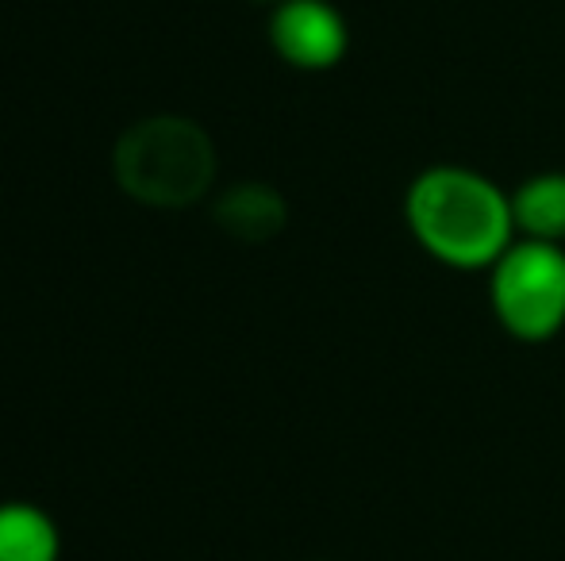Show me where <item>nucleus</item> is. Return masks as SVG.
<instances>
[{
	"label": "nucleus",
	"instance_id": "f257e3e1",
	"mask_svg": "<svg viewBox=\"0 0 565 561\" xmlns=\"http://www.w3.org/2000/svg\"><path fill=\"white\" fill-rule=\"evenodd\" d=\"M404 227L431 262L454 273H489L520 239L512 193L461 162H435L408 181Z\"/></svg>",
	"mask_w": 565,
	"mask_h": 561
},
{
	"label": "nucleus",
	"instance_id": "f03ea898",
	"mask_svg": "<svg viewBox=\"0 0 565 561\" xmlns=\"http://www.w3.org/2000/svg\"><path fill=\"white\" fill-rule=\"evenodd\" d=\"M216 142L185 116H150L116 139L113 173L131 201L150 208H189L216 185Z\"/></svg>",
	"mask_w": 565,
	"mask_h": 561
},
{
	"label": "nucleus",
	"instance_id": "7ed1b4c3",
	"mask_svg": "<svg viewBox=\"0 0 565 561\" xmlns=\"http://www.w3.org/2000/svg\"><path fill=\"white\" fill-rule=\"evenodd\" d=\"M484 278L489 312L508 338L543 346L565 331V247L515 239Z\"/></svg>",
	"mask_w": 565,
	"mask_h": 561
},
{
	"label": "nucleus",
	"instance_id": "20e7f679",
	"mask_svg": "<svg viewBox=\"0 0 565 561\" xmlns=\"http://www.w3.org/2000/svg\"><path fill=\"white\" fill-rule=\"evenodd\" d=\"M274 54L300 74H328L350 51V23L331 0H281L269 8Z\"/></svg>",
	"mask_w": 565,
	"mask_h": 561
},
{
	"label": "nucleus",
	"instance_id": "39448f33",
	"mask_svg": "<svg viewBox=\"0 0 565 561\" xmlns=\"http://www.w3.org/2000/svg\"><path fill=\"white\" fill-rule=\"evenodd\" d=\"M212 219L238 242H269L289 224V204L266 181H238L216 196Z\"/></svg>",
	"mask_w": 565,
	"mask_h": 561
},
{
	"label": "nucleus",
	"instance_id": "423d86ee",
	"mask_svg": "<svg viewBox=\"0 0 565 561\" xmlns=\"http://www.w3.org/2000/svg\"><path fill=\"white\" fill-rule=\"evenodd\" d=\"M512 216L520 239L565 247V170H539L512 188Z\"/></svg>",
	"mask_w": 565,
	"mask_h": 561
},
{
	"label": "nucleus",
	"instance_id": "0eeeda50",
	"mask_svg": "<svg viewBox=\"0 0 565 561\" xmlns=\"http://www.w3.org/2000/svg\"><path fill=\"white\" fill-rule=\"evenodd\" d=\"M0 561H62V531L31 500L0 504Z\"/></svg>",
	"mask_w": 565,
	"mask_h": 561
},
{
	"label": "nucleus",
	"instance_id": "6e6552de",
	"mask_svg": "<svg viewBox=\"0 0 565 561\" xmlns=\"http://www.w3.org/2000/svg\"><path fill=\"white\" fill-rule=\"evenodd\" d=\"M250 4H266V8H277L281 0H250Z\"/></svg>",
	"mask_w": 565,
	"mask_h": 561
}]
</instances>
